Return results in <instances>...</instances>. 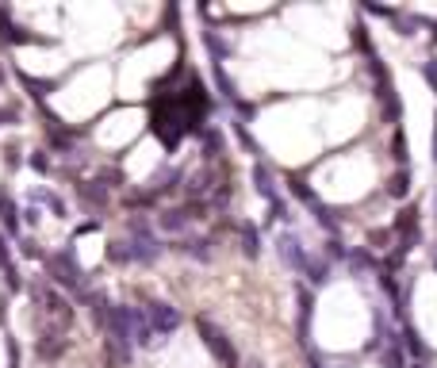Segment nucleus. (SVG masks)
<instances>
[{"instance_id": "6ab92c4d", "label": "nucleus", "mask_w": 437, "mask_h": 368, "mask_svg": "<svg viewBox=\"0 0 437 368\" xmlns=\"http://www.w3.org/2000/svg\"><path fill=\"white\" fill-rule=\"evenodd\" d=\"M391 157H395V161L407 169V157H411V146H407V134H403V131H395V134H391Z\"/></svg>"}, {"instance_id": "a211bd4d", "label": "nucleus", "mask_w": 437, "mask_h": 368, "mask_svg": "<svg viewBox=\"0 0 437 368\" xmlns=\"http://www.w3.org/2000/svg\"><path fill=\"white\" fill-rule=\"evenodd\" d=\"M388 192H391V196H395V200H403L407 192H411V169H399L395 177L388 180Z\"/></svg>"}, {"instance_id": "a878e982", "label": "nucleus", "mask_w": 437, "mask_h": 368, "mask_svg": "<svg viewBox=\"0 0 437 368\" xmlns=\"http://www.w3.org/2000/svg\"><path fill=\"white\" fill-rule=\"evenodd\" d=\"M307 277H311V284H326V261H307Z\"/></svg>"}, {"instance_id": "58836bf2", "label": "nucleus", "mask_w": 437, "mask_h": 368, "mask_svg": "<svg viewBox=\"0 0 437 368\" xmlns=\"http://www.w3.org/2000/svg\"><path fill=\"white\" fill-rule=\"evenodd\" d=\"M249 368H261V365H249Z\"/></svg>"}, {"instance_id": "c756f323", "label": "nucleus", "mask_w": 437, "mask_h": 368, "mask_svg": "<svg viewBox=\"0 0 437 368\" xmlns=\"http://www.w3.org/2000/svg\"><path fill=\"white\" fill-rule=\"evenodd\" d=\"M166 123H173V119H157V115H154V131H161V127H166ZM177 123H181L184 131H188V127H196V123H192L188 115H177Z\"/></svg>"}, {"instance_id": "2f4dec72", "label": "nucleus", "mask_w": 437, "mask_h": 368, "mask_svg": "<svg viewBox=\"0 0 437 368\" xmlns=\"http://www.w3.org/2000/svg\"><path fill=\"white\" fill-rule=\"evenodd\" d=\"M269 211H272V219H292V215H288V204H284V200H272Z\"/></svg>"}, {"instance_id": "393cba45", "label": "nucleus", "mask_w": 437, "mask_h": 368, "mask_svg": "<svg viewBox=\"0 0 437 368\" xmlns=\"http://www.w3.org/2000/svg\"><path fill=\"white\" fill-rule=\"evenodd\" d=\"M349 265H353L357 272H361V269H368V265L376 269V261H372V254H368V249H353V254H349Z\"/></svg>"}, {"instance_id": "7c9ffc66", "label": "nucleus", "mask_w": 437, "mask_h": 368, "mask_svg": "<svg viewBox=\"0 0 437 368\" xmlns=\"http://www.w3.org/2000/svg\"><path fill=\"white\" fill-rule=\"evenodd\" d=\"M388 238H391V230H372V234H368V245L384 249V245H388Z\"/></svg>"}, {"instance_id": "aec40b11", "label": "nucleus", "mask_w": 437, "mask_h": 368, "mask_svg": "<svg viewBox=\"0 0 437 368\" xmlns=\"http://www.w3.org/2000/svg\"><path fill=\"white\" fill-rule=\"evenodd\" d=\"M384 365L388 368H403L407 360H403V345L395 342V338H388V353H384Z\"/></svg>"}, {"instance_id": "4c0bfd02", "label": "nucleus", "mask_w": 437, "mask_h": 368, "mask_svg": "<svg viewBox=\"0 0 437 368\" xmlns=\"http://www.w3.org/2000/svg\"><path fill=\"white\" fill-rule=\"evenodd\" d=\"M411 368H426V365H422V360H414V365H411Z\"/></svg>"}, {"instance_id": "e433bc0d", "label": "nucleus", "mask_w": 437, "mask_h": 368, "mask_svg": "<svg viewBox=\"0 0 437 368\" xmlns=\"http://www.w3.org/2000/svg\"><path fill=\"white\" fill-rule=\"evenodd\" d=\"M434 157H437V131H434Z\"/></svg>"}, {"instance_id": "473e14b6", "label": "nucleus", "mask_w": 437, "mask_h": 368, "mask_svg": "<svg viewBox=\"0 0 437 368\" xmlns=\"http://www.w3.org/2000/svg\"><path fill=\"white\" fill-rule=\"evenodd\" d=\"M31 169L35 173H46L50 169V161H46V154H42V150H35V154H31Z\"/></svg>"}, {"instance_id": "f3484780", "label": "nucleus", "mask_w": 437, "mask_h": 368, "mask_svg": "<svg viewBox=\"0 0 437 368\" xmlns=\"http://www.w3.org/2000/svg\"><path fill=\"white\" fill-rule=\"evenodd\" d=\"M107 257H112V265H134V249L127 238H119V242L107 245Z\"/></svg>"}, {"instance_id": "1a4fd4ad", "label": "nucleus", "mask_w": 437, "mask_h": 368, "mask_svg": "<svg viewBox=\"0 0 437 368\" xmlns=\"http://www.w3.org/2000/svg\"><path fill=\"white\" fill-rule=\"evenodd\" d=\"M184 192H188L192 204H204L207 196H215V177H211V169H196L192 177H184Z\"/></svg>"}, {"instance_id": "f257e3e1", "label": "nucleus", "mask_w": 437, "mask_h": 368, "mask_svg": "<svg viewBox=\"0 0 437 368\" xmlns=\"http://www.w3.org/2000/svg\"><path fill=\"white\" fill-rule=\"evenodd\" d=\"M31 299L39 303V322H50V326H62V330L73 326V303H69V295H62L54 284L35 280L31 284Z\"/></svg>"}, {"instance_id": "9d476101", "label": "nucleus", "mask_w": 437, "mask_h": 368, "mask_svg": "<svg viewBox=\"0 0 437 368\" xmlns=\"http://www.w3.org/2000/svg\"><path fill=\"white\" fill-rule=\"evenodd\" d=\"M276 249H280L284 265H288V269H296V272H303V269H307V261H311V257L303 254V245H299V238H296V234H284L280 242H276Z\"/></svg>"}, {"instance_id": "39448f33", "label": "nucleus", "mask_w": 437, "mask_h": 368, "mask_svg": "<svg viewBox=\"0 0 437 368\" xmlns=\"http://www.w3.org/2000/svg\"><path fill=\"white\" fill-rule=\"evenodd\" d=\"M146 319H150V326H154L157 338L181 330V311H177L173 303H166V299H146Z\"/></svg>"}, {"instance_id": "4be33fe9", "label": "nucleus", "mask_w": 437, "mask_h": 368, "mask_svg": "<svg viewBox=\"0 0 437 368\" xmlns=\"http://www.w3.org/2000/svg\"><path fill=\"white\" fill-rule=\"evenodd\" d=\"M35 200H42V204H50V207H54V215H58V219H66V204H62V200L54 196V192L39 189V192H35Z\"/></svg>"}, {"instance_id": "cd10ccee", "label": "nucleus", "mask_w": 437, "mask_h": 368, "mask_svg": "<svg viewBox=\"0 0 437 368\" xmlns=\"http://www.w3.org/2000/svg\"><path fill=\"white\" fill-rule=\"evenodd\" d=\"M234 134H238V142H242V146L249 150V154H257V142L249 139V131H246V127H242V123H234Z\"/></svg>"}, {"instance_id": "5701e85b", "label": "nucleus", "mask_w": 437, "mask_h": 368, "mask_svg": "<svg viewBox=\"0 0 437 368\" xmlns=\"http://www.w3.org/2000/svg\"><path fill=\"white\" fill-rule=\"evenodd\" d=\"M403 342H407V349L414 353V360H426V345L418 342V334H414L411 326H407V334H403Z\"/></svg>"}, {"instance_id": "9b49d317", "label": "nucleus", "mask_w": 437, "mask_h": 368, "mask_svg": "<svg viewBox=\"0 0 437 368\" xmlns=\"http://www.w3.org/2000/svg\"><path fill=\"white\" fill-rule=\"evenodd\" d=\"M177 249L192 261H204V265L211 261V238H184V242H177Z\"/></svg>"}, {"instance_id": "6e6552de", "label": "nucleus", "mask_w": 437, "mask_h": 368, "mask_svg": "<svg viewBox=\"0 0 437 368\" xmlns=\"http://www.w3.org/2000/svg\"><path fill=\"white\" fill-rule=\"evenodd\" d=\"M123 315H127V326H131L134 345H154L157 342V334H154V326H150L146 311H139V307H127V303H123Z\"/></svg>"}, {"instance_id": "dca6fc26", "label": "nucleus", "mask_w": 437, "mask_h": 368, "mask_svg": "<svg viewBox=\"0 0 437 368\" xmlns=\"http://www.w3.org/2000/svg\"><path fill=\"white\" fill-rule=\"evenodd\" d=\"M296 299H299V342L307 345V319H311V292L303 284L296 288Z\"/></svg>"}, {"instance_id": "72a5a7b5", "label": "nucleus", "mask_w": 437, "mask_h": 368, "mask_svg": "<svg viewBox=\"0 0 437 368\" xmlns=\"http://www.w3.org/2000/svg\"><path fill=\"white\" fill-rule=\"evenodd\" d=\"M215 150L223 154V139H219L215 131H207V157H215Z\"/></svg>"}, {"instance_id": "412c9836", "label": "nucleus", "mask_w": 437, "mask_h": 368, "mask_svg": "<svg viewBox=\"0 0 437 368\" xmlns=\"http://www.w3.org/2000/svg\"><path fill=\"white\" fill-rule=\"evenodd\" d=\"M19 81H24V89L31 92V96H39V100L46 96L50 89H54V85H50V81H35V77H27V73H19Z\"/></svg>"}, {"instance_id": "f704fd0d", "label": "nucleus", "mask_w": 437, "mask_h": 368, "mask_svg": "<svg viewBox=\"0 0 437 368\" xmlns=\"http://www.w3.org/2000/svg\"><path fill=\"white\" fill-rule=\"evenodd\" d=\"M0 269H12V261H8V245H4V234H0Z\"/></svg>"}, {"instance_id": "2eb2a0df", "label": "nucleus", "mask_w": 437, "mask_h": 368, "mask_svg": "<svg viewBox=\"0 0 437 368\" xmlns=\"http://www.w3.org/2000/svg\"><path fill=\"white\" fill-rule=\"evenodd\" d=\"M0 222H4L8 234H16L19 230V207H16V200H12L8 192H0Z\"/></svg>"}, {"instance_id": "f8f14e48", "label": "nucleus", "mask_w": 437, "mask_h": 368, "mask_svg": "<svg viewBox=\"0 0 437 368\" xmlns=\"http://www.w3.org/2000/svg\"><path fill=\"white\" fill-rule=\"evenodd\" d=\"M238 234H242V254H246L249 261H257V257H261V230H257L253 222H242Z\"/></svg>"}, {"instance_id": "c9c22d12", "label": "nucleus", "mask_w": 437, "mask_h": 368, "mask_svg": "<svg viewBox=\"0 0 437 368\" xmlns=\"http://www.w3.org/2000/svg\"><path fill=\"white\" fill-rule=\"evenodd\" d=\"M429 254H434V269H437V242H434V249H429Z\"/></svg>"}, {"instance_id": "20e7f679", "label": "nucleus", "mask_w": 437, "mask_h": 368, "mask_svg": "<svg viewBox=\"0 0 437 368\" xmlns=\"http://www.w3.org/2000/svg\"><path fill=\"white\" fill-rule=\"evenodd\" d=\"M127 242H131L139 265H154L157 257H161V245H157L154 227H150L146 215H131V219H127Z\"/></svg>"}, {"instance_id": "f03ea898", "label": "nucleus", "mask_w": 437, "mask_h": 368, "mask_svg": "<svg viewBox=\"0 0 437 368\" xmlns=\"http://www.w3.org/2000/svg\"><path fill=\"white\" fill-rule=\"evenodd\" d=\"M196 334L204 338L207 353L219 360V368H242V357H238V349H234V342L226 338V330L215 326L207 315H196Z\"/></svg>"}, {"instance_id": "0eeeda50", "label": "nucleus", "mask_w": 437, "mask_h": 368, "mask_svg": "<svg viewBox=\"0 0 437 368\" xmlns=\"http://www.w3.org/2000/svg\"><path fill=\"white\" fill-rule=\"evenodd\" d=\"M196 211H199V207H192V211H188V207H169V211H157V215H154V222H157L161 230H166V234H181V230L188 227L192 219H199Z\"/></svg>"}, {"instance_id": "423d86ee", "label": "nucleus", "mask_w": 437, "mask_h": 368, "mask_svg": "<svg viewBox=\"0 0 437 368\" xmlns=\"http://www.w3.org/2000/svg\"><path fill=\"white\" fill-rule=\"evenodd\" d=\"M395 234H399V254H411L414 245H418V238H422V227H418V207H407V211H399V219H395Z\"/></svg>"}, {"instance_id": "b1692460", "label": "nucleus", "mask_w": 437, "mask_h": 368, "mask_svg": "<svg viewBox=\"0 0 437 368\" xmlns=\"http://www.w3.org/2000/svg\"><path fill=\"white\" fill-rule=\"evenodd\" d=\"M391 24H395L399 35H407V39H411L414 27H418V19H414V16H403V12H395V19H391Z\"/></svg>"}, {"instance_id": "bb28decb", "label": "nucleus", "mask_w": 437, "mask_h": 368, "mask_svg": "<svg viewBox=\"0 0 437 368\" xmlns=\"http://www.w3.org/2000/svg\"><path fill=\"white\" fill-rule=\"evenodd\" d=\"M326 254H330V261H338V257L346 261V257H349V249L338 242V238H330V242H326Z\"/></svg>"}, {"instance_id": "c85d7f7f", "label": "nucleus", "mask_w": 437, "mask_h": 368, "mask_svg": "<svg viewBox=\"0 0 437 368\" xmlns=\"http://www.w3.org/2000/svg\"><path fill=\"white\" fill-rule=\"evenodd\" d=\"M422 77H426V81H429V89L437 92V58H429L426 66H422Z\"/></svg>"}, {"instance_id": "ddd939ff", "label": "nucleus", "mask_w": 437, "mask_h": 368, "mask_svg": "<svg viewBox=\"0 0 437 368\" xmlns=\"http://www.w3.org/2000/svg\"><path fill=\"white\" fill-rule=\"evenodd\" d=\"M77 196H81V204L92 207V211H104L107 207V189L104 184H96V189H92V184H77Z\"/></svg>"}, {"instance_id": "4468645a", "label": "nucleus", "mask_w": 437, "mask_h": 368, "mask_svg": "<svg viewBox=\"0 0 437 368\" xmlns=\"http://www.w3.org/2000/svg\"><path fill=\"white\" fill-rule=\"evenodd\" d=\"M253 184H257V192H261L269 204H272V200H280V196H276V184H272V169L265 161L253 165Z\"/></svg>"}, {"instance_id": "7ed1b4c3", "label": "nucleus", "mask_w": 437, "mask_h": 368, "mask_svg": "<svg viewBox=\"0 0 437 368\" xmlns=\"http://www.w3.org/2000/svg\"><path fill=\"white\" fill-rule=\"evenodd\" d=\"M46 277L54 280L66 292H84V269L77 265L73 249H58V254L46 257Z\"/></svg>"}]
</instances>
